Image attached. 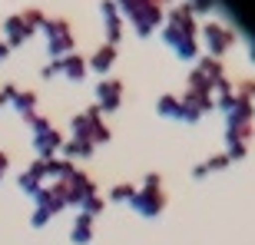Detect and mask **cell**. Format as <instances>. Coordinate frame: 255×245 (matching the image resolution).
I'll return each instance as SVG.
<instances>
[{
  "label": "cell",
  "mask_w": 255,
  "mask_h": 245,
  "mask_svg": "<svg viewBox=\"0 0 255 245\" xmlns=\"http://www.w3.org/2000/svg\"><path fill=\"white\" fill-rule=\"evenodd\" d=\"M90 239H93V219L80 212L76 222H73V232H70V242H73V245H86Z\"/></svg>",
  "instance_id": "cell-1"
},
{
  "label": "cell",
  "mask_w": 255,
  "mask_h": 245,
  "mask_svg": "<svg viewBox=\"0 0 255 245\" xmlns=\"http://www.w3.org/2000/svg\"><path fill=\"white\" fill-rule=\"evenodd\" d=\"M3 172H7V156L0 152V179H3Z\"/></svg>",
  "instance_id": "cell-2"
}]
</instances>
